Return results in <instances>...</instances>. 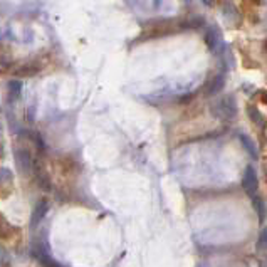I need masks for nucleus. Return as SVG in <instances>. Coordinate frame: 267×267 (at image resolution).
Masks as SVG:
<instances>
[{
  "mask_svg": "<svg viewBox=\"0 0 267 267\" xmlns=\"http://www.w3.org/2000/svg\"><path fill=\"white\" fill-rule=\"evenodd\" d=\"M222 14L227 17V19L234 20L237 17V10H235V7L232 4H227V5H224V7H222Z\"/></svg>",
  "mask_w": 267,
  "mask_h": 267,
  "instance_id": "obj_13",
  "label": "nucleus"
},
{
  "mask_svg": "<svg viewBox=\"0 0 267 267\" xmlns=\"http://www.w3.org/2000/svg\"><path fill=\"white\" fill-rule=\"evenodd\" d=\"M259 267H267V252L259 254Z\"/></svg>",
  "mask_w": 267,
  "mask_h": 267,
  "instance_id": "obj_15",
  "label": "nucleus"
},
{
  "mask_svg": "<svg viewBox=\"0 0 267 267\" xmlns=\"http://www.w3.org/2000/svg\"><path fill=\"white\" fill-rule=\"evenodd\" d=\"M246 111H247L249 119H251V123L255 128H257V130H264V128H265V118H264V114L260 113L259 109L254 106V104H249Z\"/></svg>",
  "mask_w": 267,
  "mask_h": 267,
  "instance_id": "obj_6",
  "label": "nucleus"
},
{
  "mask_svg": "<svg viewBox=\"0 0 267 267\" xmlns=\"http://www.w3.org/2000/svg\"><path fill=\"white\" fill-rule=\"evenodd\" d=\"M47 210H49V202L47 200H39L37 205L34 207V212H32V215H31V229L32 230L37 229V225L44 220Z\"/></svg>",
  "mask_w": 267,
  "mask_h": 267,
  "instance_id": "obj_4",
  "label": "nucleus"
},
{
  "mask_svg": "<svg viewBox=\"0 0 267 267\" xmlns=\"http://www.w3.org/2000/svg\"><path fill=\"white\" fill-rule=\"evenodd\" d=\"M264 52H265V56H267V39H265V42H264Z\"/></svg>",
  "mask_w": 267,
  "mask_h": 267,
  "instance_id": "obj_16",
  "label": "nucleus"
},
{
  "mask_svg": "<svg viewBox=\"0 0 267 267\" xmlns=\"http://www.w3.org/2000/svg\"><path fill=\"white\" fill-rule=\"evenodd\" d=\"M205 42L208 45V49L217 52L220 47H222V34L215 27V26H210V29L207 31V36H205Z\"/></svg>",
  "mask_w": 267,
  "mask_h": 267,
  "instance_id": "obj_5",
  "label": "nucleus"
},
{
  "mask_svg": "<svg viewBox=\"0 0 267 267\" xmlns=\"http://www.w3.org/2000/svg\"><path fill=\"white\" fill-rule=\"evenodd\" d=\"M265 4H267V0H265Z\"/></svg>",
  "mask_w": 267,
  "mask_h": 267,
  "instance_id": "obj_19",
  "label": "nucleus"
},
{
  "mask_svg": "<svg viewBox=\"0 0 267 267\" xmlns=\"http://www.w3.org/2000/svg\"><path fill=\"white\" fill-rule=\"evenodd\" d=\"M252 205H254V208H255V212H257L259 219L264 220V219H265V205H264L262 197L257 195L255 199H252Z\"/></svg>",
  "mask_w": 267,
  "mask_h": 267,
  "instance_id": "obj_11",
  "label": "nucleus"
},
{
  "mask_svg": "<svg viewBox=\"0 0 267 267\" xmlns=\"http://www.w3.org/2000/svg\"><path fill=\"white\" fill-rule=\"evenodd\" d=\"M34 255H36L39 262L42 264V267H64L59 262H56V260L52 259L51 255L45 254L44 251H34Z\"/></svg>",
  "mask_w": 267,
  "mask_h": 267,
  "instance_id": "obj_9",
  "label": "nucleus"
},
{
  "mask_svg": "<svg viewBox=\"0 0 267 267\" xmlns=\"http://www.w3.org/2000/svg\"><path fill=\"white\" fill-rule=\"evenodd\" d=\"M212 113L217 116L219 119L224 121H232L237 116V101L232 94L222 96L212 104Z\"/></svg>",
  "mask_w": 267,
  "mask_h": 267,
  "instance_id": "obj_1",
  "label": "nucleus"
},
{
  "mask_svg": "<svg viewBox=\"0 0 267 267\" xmlns=\"http://www.w3.org/2000/svg\"><path fill=\"white\" fill-rule=\"evenodd\" d=\"M224 86H225V74H215L210 81H208V84H207V94L208 96H215L219 94L220 91L224 89Z\"/></svg>",
  "mask_w": 267,
  "mask_h": 267,
  "instance_id": "obj_7",
  "label": "nucleus"
},
{
  "mask_svg": "<svg viewBox=\"0 0 267 267\" xmlns=\"http://www.w3.org/2000/svg\"><path fill=\"white\" fill-rule=\"evenodd\" d=\"M9 89H10V96H12V98H19L20 83H17V81H12V83L9 84Z\"/></svg>",
  "mask_w": 267,
  "mask_h": 267,
  "instance_id": "obj_14",
  "label": "nucleus"
},
{
  "mask_svg": "<svg viewBox=\"0 0 267 267\" xmlns=\"http://www.w3.org/2000/svg\"><path fill=\"white\" fill-rule=\"evenodd\" d=\"M2 155H4V148H2V144H0V158H2Z\"/></svg>",
  "mask_w": 267,
  "mask_h": 267,
  "instance_id": "obj_17",
  "label": "nucleus"
},
{
  "mask_svg": "<svg viewBox=\"0 0 267 267\" xmlns=\"http://www.w3.org/2000/svg\"><path fill=\"white\" fill-rule=\"evenodd\" d=\"M204 2H205L207 5H210V4H212V0H204Z\"/></svg>",
  "mask_w": 267,
  "mask_h": 267,
  "instance_id": "obj_18",
  "label": "nucleus"
},
{
  "mask_svg": "<svg viewBox=\"0 0 267 267\" xmlns=\"http://www.w3.org/2000/svg\"><path fill=\"white\" fill-rule=\"evenodd\" d=\"M40 71V66H36V64H26V66H20L15 71V76L20 78H29V76H36V74Z\"/></svg>",
  "mask_w": 267,
  "mask_h": 267,
  "instance_id": "obj_10",
  "label": "nucleus"
},
{
  "mask_svg": "<svg viewBox=\"0 0 267 267\" xmlns=\"http://www.w3.org/2000/svg\"><path fill=\"white\" fill-rule=\"evenodd\" d=\"M239 140L240 143L244 144V148H246V152L252 156V160H257L259 158V152H257V147H255V143L249 138L247 135H244V133H239Z\"/></svg>",
  "mask_w": 267,
  "mask_h": 267,
  "instance_id": "obj_8",
  "label": "nucleus"
},
{
  "mask_svg": "<svg viewBox=\"0 0 267 267\" xmlns=\"http://www.w3.org/2000/svg\"><path fill=\"white\" fill-rule=\"evenodd\" d=\"M242 188L251 200L259 195V177L252 165H247L242 173Z\"/></svg>",
  "mask_w": 267,
  "mask_h": 267,
  "instance_id": "obj_2",
  "label": "nucleus"
},
{
  "mask_svg": "<svg viewBox=\"0 0 267 267\" xmlns=\"http://www.w3.org/2000/svg\"><path fill=\"white\" fill-rule=\"evenodd\" d=\"M15 161H17V170H19L22 175H26V177L31 172H34V166H36L31 152L26 150V148H17L15 150Z\"/></svg>",
  "mask_w": 267,
  "mask_h": 267,
  "instance_id": "obj_3",
  "label": "nucleus"
},
{
  "mask_svg": "<svg viewBox=\"0 0 267 267\" xmlns=\"http://www.w3.org/2000/svg\"><path fill=\"white\" fill-rule=\"evenodd\" d=\"M257 252H267V227L260 229L257 237Z\"/></svg>",
  "mask_w": 267,
  "mask_h": 267,
  "instance_id": "obj_12",
  "label": "nucleus"
}]
</instances>
